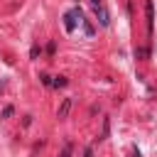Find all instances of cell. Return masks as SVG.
Instances as JSON below:
<instances>
[{
	"label": "cell",
	"mask_w": 157,
	"mask_h": 157,
	"mask_svg": "<svg viewBox=\"0 0 157 157\" xmlns=\"http://www.w3.org/2000/svg\"><path fill=\"white\" fill-rule=\"evenodd\" d=\"M145 12H147V27L152 29V20H155V12H152V2H150V0L145 2Z\"/></svg>",
	"instance_id": "3957f363"
},
{
	"label": "cell",
	"mask_w": 157,
	"mask_h": 157,
	"mask_svg": "<svg viewBox=\"0 0 157 157\" xmlns=\"http://www.w3.org/2000/svg\"><path fill=\"white\" fill-rule=\"evenodd\" d=\"M93 10H96V17H98V22L105 27L108 22H110V15H108V10H105V5L103 2H98V5H93Z\"/></svg>",
	"instance_id": "6da1fadb"
},
{
	"label": "cell",
	"mask_w": 157,
	"mask_h": 157,
	"mask_svg": "<svg viewBox=\"0 0 157 157\" xmlns=\"http://www.w3.org/2000/svg\"><path fill=\"white\" fill-rule=\"evenodd\" d=\"M69 108H71V98H64V103H61V108H59V118H66Z\"/></svg>",
	"instance_id": "277c9868"
},
{
	"label": "cell",
	"mask_w": 157,
	"mask_h": 157,
	"mask_svg": "<svg viewBox=\"0 0 157 157\" xmlns=\"http://www.w3.org/2000/svg\"><path fill=\"white\" fill-rule=\"evenodd\" d=\"M69 155H71V145H66V147H64V152H61V157H69Z\"/></svg>",
	"instance_id": "52a82bcc"
},
{
	"label": "cell",
	"mask_w": 157,
	"mask_h": 157,
	"mask_svg": "<svg viewBox=\"0 0 157 157\" xmlns=\"http://www.w3.org/2000/svg\"><path fill=\"white\" fill-rule=\"evenodd\" d=\"M83 20V17H81ZM83 29H86V34H93V25L88 22V20H83Z\"/></svg>",
	"instance_id": "5b68a950"
},
{
	"label": "cell",
	"mask_w": 157,
	"mask_h": 157,
	"mask_svg": "<svg viewBox=\"0 0 157 157\" xmlns=\"http://www.w3.org/2000/svg\"><path fill=\"white\" fill-rule=\"evenodd\" d=\"M78 15H81V10H74V12H66V15H64V27H66V32H74V27H76L74 17H78Z\"/></svg>",
	"instance_id": "7a4b0ae2"
},
{
	"label": "cell",
	"mask_w": 157,
	"mask_h": 157,
	"mask_svg": "<svg viewBox=\"0 0 157 157\" xmlns=\"http://www.w3.org/2000/svg\"><path fill=\"white\" fill-rule=\"evenodd\" d=\"M10 115H12V105H7V108L2 110V118H10Z\"/></svg>",
	"instance_id": "8992f818"
},
{
	"label": "cell",
	"mask_w": 157,
	"mask_h": 157,
	"mask_svg": "<svg viewBox=\"0 0 157 157\" xmlns=\"http://www.w3.org/2000/svg\"><path fill=\"white\" fill-rule=\"evenodd\" d=\"M0 88H2V83H0Z\"/></svg>",
	"instance_id": "ba28073f"
}]
</instances>
